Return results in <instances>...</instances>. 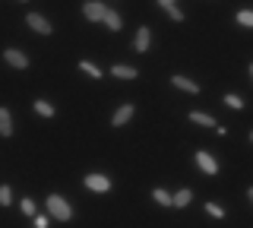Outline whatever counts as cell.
Here are the masks:
<instances>
[{"label":"cell","instance_id":"e0dca14e","mask_svg":"<svg viewBox=\"0 0 253 228\" xmlns=\"http://www.w3.org/2000/svg\"><path fill=\"white\" fill-rule=\"evenodd\" d=\"M237 22H241V26H250V29H253V10H237Z\"/></svg>","mask_w":253,"mask_h":228},{"label":"cell","instance_id":"d4e9b609","mask_svg":"<svg viewBox=\"0 0 253 228\" xmlns=\"http://www.w3.org/2000/svg\"><path fill=\"white\" fill-rule=\"evenodd\" d=\"M174 3V0H158V6H171Z\"/></svg>","mask_w":253,"mask_h":228},{"label":"cell","instance_id":"ac0fdd59","mask_svg":"<svg viewBox=\"0 0 253 228\" xmlns=\"http://www.w3.org/2000/svg\"><path fill=\"white\" fill-rule=\"evenodd\" d=\"M19 209H22V216H35V200H32V196H26V200L19 203Z\"/></svg>","mask_w":253,"mask_h":228},{"label":"cell","instance_id":"44dd1931","mask_svg":"<svg viewBox=\"0 0 253 228\" xmlns=\"http://www.w3.org/2000/svg\"><path fill=\"white\" fill-rule=\"evenodd\" d=\"M165 13H168V16H171L174 22H180V19H184V13H180V10H177V3H171V6H165Z\"/></svg>","mask_w":253,"mask_h":228},{"label":"cell","instance_id":"9c48e42d","mask_svg":"<svg viewBox=\"0 0 253 228\" xmlns=\"http://www.w3.org/2000/svg\"><path fill=\"white\" fill-rule=\"evenodd\" d=\"M130 117H133V105H121V108L114 111V117H111V124H114V127H124Z\"/></svg>","mask_w":253,"mask_h":228},{"label":"cell","instance_id":"4fadbf2b","mask_svg":"<svg viewBox=\"0 0 253 228\" xmlns=\"http://www.w3.org/2000/svg\"><path fill=\"white\" fill-rule=\"evenodd\" d=\"M13 133V117L6 108H0V137H10Z\"/></svg>","mask_w":253,"mask_h":228},{"label":"cell","instance_id":"6da1fadb","mask_svg":"<svg viewBox=\"0 0 253 228\" xmlns=\"http://www.w3.org/2000/svg\"><path fill=\"white\" fill-rule=\"evenodd\" d=\"M47 212H51L54 219H60V222H70V219H73V209H70V203L63 200L60 193H51V196H47Z\"/></svg>","mask_w":253,"mask_h":228},{"label":"cell","instance_id":"5bb4252c","mask_svg":"<svg viewBox=\"0 0 253 228\" xmlns=\"http://www.w3.org/2000/svg\"><path fill=\"white\" fill-rule=\"evenodd\" d=\"M190 200H193V190H187V187H184V190H177V193H174V206H190Z\"/></svg>","mask_w":253,"mask_h":228},{"label":"cell","instance_id":"8fae6325","mask_svg":"<svg viewBox=\"0 0 253 228\" xmlns=\"http://www.w3.org/2000/svg\"><path fill=\"white\" fill-rule=\"evenodd\" d=\"M101 22H105V26L111 29V32H117V29L124 26V22H121V13H117V10H111V6L105 10V19H101Z\"/></svg>","mask_w":253,"mask_h":228},{"label":"cell","instance_id":"2e32d148","mask_svg":"<svg viewBox=\"0 0 253 228\" xmlns=\"http://www.w3.org/2000/svg\"><path fill=\"white\" fill-rule=\"evenodd\" d=\"M152 196H155V203H162V206H174V193H168V190H152Z\"/></svg>","mask_w":253,"mask_h":228},{"label":"cell","instance_id":"7a4b0ae2","mask_svg":"<svg viewBox=\"0 0 253 228\" xmlns=\"http://www.w3.org/2000/svg\"><path fill=\"white\" fill-rule=\"evenodd\" d=\"M26 22H29V29H32V32H38V35H51V22H47V19L42 16V13H29Z\"/></svg>","mask_w":253,"mask_h":228},{"label":"cell","instance_id":"7402d4cb","mask_svg":"<svg viewBox=\"0 0 253 228\" xmlns=\"http://www.w3.org/2000/svg\"><path fill=\"white\" fill-rule=\"evenodd\" d=\"M13 203V193H10V187H0V206H10Z\"/></svg>","mask_w":253,"mask_h":228},{"label":"cell","instance_id":"ffe728a7","mask_svg":"<svg viewBox=\"0 0 253 228\" xmlns=\"http://www.w3.org/2000/svg\"><path fill=\"white\" fill-rule=\"evenodd\" d=\"M79 67H83V70H85V73H89V76H95V80H101V70L95 67L92 60H83V64H79Z\"/></svg>","mask_w":253,"mask_h":228},{"label":"cell","instance_id":"4316f807","mask_svg":"<svg viewBox=\"0 0 253 228\" xmlns=\"http://www.w3.org/2000/svg\"><path fill=\"white\" fill-rule=\"evenodd\" d=\"M250 76H253V64H250Z\"/></svg>","mask_w":253,"mask_h":228},{"label":"cell","instance_id":"30bf717a","mask_svg":"<svg viewBox=\"0 0 253 228\" xmlns=\"http://www.w3.org/2000/svg\"><path fill=\"white\" fill-rule=\"evenodd\" d=\"M111 73H114L117 80H136V67H126V64H114Z\"/></svg>","mask_w":253,"mask_h":228},{"label":"cell","instance_id":"484cf974","mask_svg":"<svg viewBox=\"0 0 253 228\" xmlns=\"http://www.w3.org/2000/svg\"><path fill=\"white\" fill-rule=\"evenodd\" d=\"M247 196H250V203H253V187H250V190H247Z\"/></svg>","mask_w":253,"mask_h":228},{"label":"cell","instance_id":"8992f818","mask_svg":"<svg viewBox=\"0 0 253 228\" xmlns=\"http://www.w3.org/2000/svg\"><path fill=\"white\" fill-rule=\"evenodd\" d=\"M105 10H108V6L95 3V0H89V3L83 6V13H85V19H89V22H101V19H105Z\"/></svg>","mask_w":253,"mask_h":228},{"label":"cell","instance_id":"3957f363","mask_svg":"<svg viewBox=\"0 0 253 228\" xmlns=\"http://www.w3.org/2000/svg\"><path fill=\"white\" fill-rule=\"evenodd\" d=\"M85 187L95 190V193H108L111 190V181L105 175H85Z\"/></svg>","mask_w":253,"mask_h":228},{"label":"cell","instance_id":"5b68a950","mask_svg":"<svg viewBox=\"0 0 253 228\" xmlns=\"http://www.w3.org/2000/svg\"><path fill=\"white\" fill-rule=\"evenodd\" d=\"M3 60H6V64H10V67H16V70H26V67H29V57H26V54H22V51H16V48L3 51Z\"/></svg>","mask_w":253,"mask_h":228},{"label":"cell","instance_id":"52a82bcc","mask_svg":"<svg viewBox=\"0 0 253 228\" xmlns=\"http://www.w3.org/2000/svg\"><path fill=\"white\" fill-rule=\"evenodd\" d=\"M149 45H152V32H149V29L142 26L139 32H136V42H133V48H136L139 54H146V51H149Z\"/></svg>","mask_w":253,"mask_h":228},{"label":"cell","instance_id":"d6986e66","mask_svg":"<svg viewBox=\"0 0 253 228\" xmlns=\"http://www.w3.org/2000/svg\"><path fill=\"white\" fill-rule=\"evenodd\" d=\"M206 212H209L212 219H225V209H221L218 203H206Z\"/></svg>","mask_w":253,"mask_h":228},{"label":"cell","instance_id":"603a6c76","mask_svg":"<svg viewBox=\"0 0 253 228\" xmlns=\"http://www.w3.org/2000/svg\"><path fill=\"white\" fill-rule=\"evenodd\" d=\"M225 105L228 108H244V98L241 95H225Z\"/></svg>","mask_w":253,"mask_h":228},{"label":"cell","instance_id":"9a60e30c","mask_svg":"<svg viewBox=\"0 0 253 228\" xmlns=\"http://www.w3.org/2000/svg\"><path fill=\"white\" fill-rule=\"evenodd\" d=\"M35 114H42V117H54V105H47L44 98H38V101H35Z\"/></svg>","mask_w":253,"mask_h":228},{"label":"cell","instance_id":"277c9868","mask_svg":"<svg viewBox=\"0 0 253 228\" xmlns=\"http://www.w3.org/2000/svg\"><path fill=\"white\" fill-rule=\"evenodd\" d=\"M196 165H200V171H206V175H218V162L209 152H203V149L196 152Z\"/></svg>","mask_w":253,"mask_h":228},{"label":"cell","instance_id":"ba28073f","mask_svg":"<svg viewBox=\"0 0 253 228\" xmlns=\"http://www.w3.org/2000/svg\"><path fill=\"white\" fill-rule=\"evenodd\" d=\"M171 86H174V89H180V92H190V95H196V92H200V86H196L193 80H187V76H174Z\"/></svg>","mask_w":253,"mask_h":228},{"label":"cell","instance_id":"7c38bea8","mask_svg":"<svg viewBox=\"0 0 253 228\" xmlns=\"http://www.w3.org/2000/svg\"><path fill=\"white\" fill-rule=\"evenodd\" d=\"M190 121L200 124V127H218L215 117H212V114H203V111H190Z\"/></svg>","mask_w":253,"mask_h":228},{"label":"cell","instance_id":"83f0119b","mask_svg":"<svg viewBox=\"0 0 253 228\" xmlns=\"http://www.w3.org/2000/svg\"><path fill=\"white\" fill-rule=\"evenodd\" d=\"M250 139H253V133H250Z\"/></svg>","mask_w":253,"mask_h":228},{"label":"cell","instance_id":"cb8c5ba5","mask_svg":"<svg viewBox=\"0 0 253 228\" xmlns=\"http://www.w3.org/2000/svg\"><path fill=\"white\" fill-rule=\"evenodd\" d=\"M51 222H47V216H35V228H47Z\"/></svg>","mask_w":253,"mask_h":228}]
</instances>
